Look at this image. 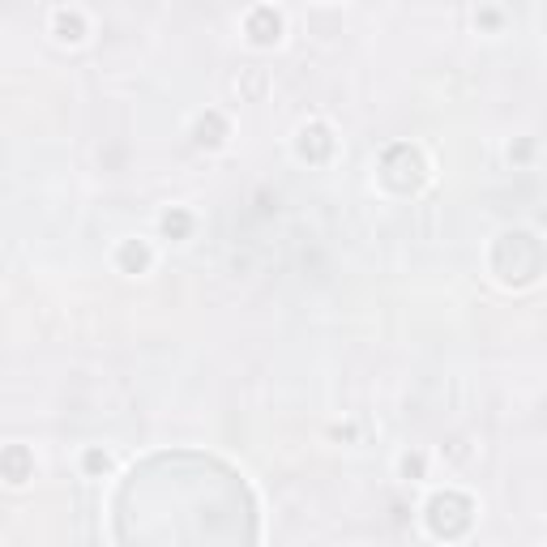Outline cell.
<instances>
[{
  "mask_svg": "<svg viewBox=\"0 0 547 547\" xmlns=\"http://www.w3.org/2000/svg\"><path fill=\"white\" fill-rule=\"evenodd\" d=\"M295 154L304 159V163H325L333 154V137H330V129L325 124H304L300 133H295Z\"/></svg>",
  "mask_w": 547,
  "mask_h": 547,
  "instance_id": "4",
  "label": "cell"
},
{
  "mask_svg": "<svg viewBox=\"0 0 547 547\" xmlns=\"http://www.w3.org/2000/svg\"><path fill=\"white\" fill-rule=\"evenodd\" d=\"M192 137H197V145H223V137H227V120H223V112H206V116H197V124H192Z\"/></svg>",
  "mask_w": 547,
  "mask_h": 547,
  "instance_id": "8",
  "label": "cell"
},
{
  "mask_svg": "<svg viewBox=\"0 0 547 547\" xmlns=\"http://www.w3.org/2000/svg\"><path fill=\"white\" fill-rule=\"evenodd\" d=\"M150 262H154V253H150L145 239H124V244L116 248V265L124 270V274H145Z\"/></svg>",
  "mask_w": 547,
  "mask_h": 547,
  "instance_id": "6",
  "label": "cell"
},
{
  "mask_svg": "<svg viewBox=\"0 0 547 547\" xmlns=\"http://www.w3.org/2000/svg\"><path fill=\"white\" fill-rule=\"evenodd\" d=\"M30 475H35V453L26 449V445H4L0 449V479L13 483V488H22Z\"/></svg>",
  "mask_w": 547,
  "mask_h": 547,
  "instance_id": "5",
  "label": "cell"
},
{
  "mask_svg": "<svg viewBox=\"0 0 547 547\" xmlns=\"http://www.w3.org/2000/svg\"><path fill=\"white\" fill-rule=\"evenodd\" d=\"M82 466H86V475H103L107 466H112V457L103 449H86V457H82Z\"/></svg>",
  "mask_w": 547,
  "mask_h": 547,
  "instance_id": "11",
  "label": "cell"
},
{
  "mask_svg": "<svg viewBox=\"0 0 547 547\" xmlns=\"http://www.w3.org/2000/svg\"><path fill=\"white\" fill-rule=\"evenodd\" d=\"M385 180H389L394 189H415V184L424 180L419 154H415L410 145H389V150H385Z\"/></svg>",
  "mask_w": 547,
  "mask_h": 547,
  "instance_id": "2",
  "label": "cell"
},
{
  "mask_svg": "<svg viewBox=\"0 0 547 547\" xmlns=\"http://www.w3.org/2000/svg\"><path fill=\"white\" fill-rule=\"evenodd\" d=\"M424 518H428V530L436 539H457L475 522V504L462 492H436L428 500V509H424Z\"/></svg>",
  "mask_w": 547,
  "mask_h": 547,
  "instance_id": "1",
  "label": "cell"
},
{
  "mask_svg": "<svg viewBox=\"0 0 547 547\" xmlns=\"http://www.w3.org/2000/svg\"><path fill=\"white\" fill-rule=\"evenodd\" d=\"M398 471H402V479H424L428 462H424V453H402L398 457Z\"/></svg>",
  "mask_w": 547,
  "mask_h": 547,
  "instance_id": "10",
  "label": "cell"
},
{
  "mask_svg": "<svg viewBox=\"0 0 547 547\" xmlns=\"http://www.w3.org/2000/svg\"><path fill=\"white\" fill-rule=\"evenodd\" d=\"M51 30H56V39H65V43H82V39H86V13H82V9H56V13H51Z\"/></svg>",
  "mask_w": 547,
  "mask_h": 547,
  "instance_id": "7",
  "label": "cell"
},
{
  "mask_svg": "<svg viewBox=\"0 0 547 547\" xmlns=\"http://www.w3.org/2000/svg\"><path fill=\"white\" fill-rule=\"evenodd\" d=\"M159 227H163V236H167V239H189L192 215H189V210H180V206H171V210L159 218Z\"/></svg>",
  "mask_w": 547,
  "mask_h": 547,
  "instance_id": "9",
  "label": "cell"
},
{
  "mask_svg": "<svg viewBox=\"0 0 547 547\" xmlns=\"http://www.w3.org/2000/svg\"><path fill=\"white\" fill-rule=\"evenodd\" d=\"M244 35H248L257 48L278 43V35H283V13H278V9H270V4L248 9V18H244Z\"/></svg>",
  "mask_w": 547,
  "mask_h": 547,
  "instance_id": "3",
  "label": "cell"
}]
</instances>
